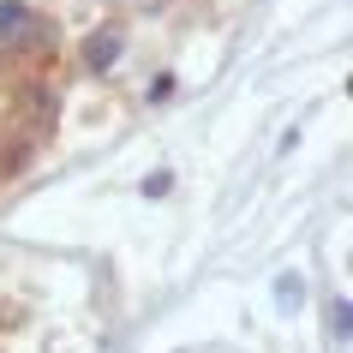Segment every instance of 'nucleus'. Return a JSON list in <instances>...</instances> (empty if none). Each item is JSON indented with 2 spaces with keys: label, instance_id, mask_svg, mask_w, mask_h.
Listing matches in <instances>:
<instances>
[{
  "label": "nucleus",
  "instance_id": "nucleus-1",
  "mask_svg": "<svg viewBox=\"0 0 353 353\" xmlns=\"http://www.w3.org/2000/svg\"><path fill=\"white\" fill-rule=\"evenodd\" d=\"M54 72L37 42H0V186L19 174L48 138Z\"/></svg>",
  "mask_w": 353,
  "mask_h": 353
}]
</instances>
